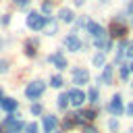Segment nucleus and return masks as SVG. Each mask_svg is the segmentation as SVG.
<instances>
[{
  "instance_id": "obj_11",
  "label": "nucleus",
  "mask_w": 133,
  "mask_h": 133,
  "mask_svg": "<svg viewBox=\"0 0 133 133\" xmlns=\"http://www.w3.org/2000/svg\"><path fill=\"white\" fill-rule=\"evenodd\" d=\"M2 108H4L6 112L17 110V100H15V98H4V100H2Z\"/></svg>"
},
{
  "instance_id": "obj_22",
  "label": "nucleus",
  "mask_w": 133,
  "mask_h": 133,
  "mask_svg": "<svg viewBox=\"0 0 133 133\" xmlns=\"http://www.w3.org/2000/svg\"><path fill=\"white\" fill-rule=\"evenodd\" d=\"M129 73H131V69H129V66H121V77H123V79H127V77H129Z\"/></svg>"
},
{
  "instance_id": "obj_17",
  "label": "nucleus",
  "mask_w": 133,
  "mask_h": 133,
  "mask_svg": "<svg viewBox=\"0 0 133 133\" xmlns=\"http://www.w3.org/2000/svg\"><path fill=\"white\" fill-rule=\"evenodd\" d=\"M102 81H106V83H110V81H112V66H106V69H104Z\"/></svg>"
},
{
  "instance_id": "obj_6",
  "label": "nucleus",
  "mask_w": 133,
  "mask_h": 133,
  "mask_svg": "<svg viewBox=\"0 0 133 133\" xmlns=\"http://www.w3.org/2000/svg\"><path fill=\"white\" fill-rule=\"evenodd\" d=\"M69 100H71L73 106H81L83 100H85V94H83L81 89H71V91H69Z\"/></svg>"
},
{
  "instance_id": "obj_20",
  "label": "nucleus",
  "mask_w": 133,
  "mask_h": 133,
  "mask_svg": "<svg viewBox=\"0 0 133 133\" xmlns=\"http://www.w3.org/2000/svg\"><path fill=\"white\" fill-rule=\"evenodd\" d=\"M81 116L87 118V121H91V118H96V112L94 110H85V112H81Z\"/></svg>"
},
{
  "instance_id": "obj_29",
  "label": "nucleus",
  "mask_w": 133,
  "mask_h": 133,
  "mask_svg": "<svg viewBox=\"0 0 133 133\" xmlns=\"http://www.w3.org/2000/svg\"><path fill=\"white\" fill-rule=\"evenodd\" d=\"M50 8H52V4L50 2H44V12H50Z\"/></svg>"
},
{
  "instance_id": "obj_30",
  "label": "nucleus",
  "mask_w": 133,
  "mask_h": 133,
  "mask_svg": "<svg viewBox=\"0 0 133 133\" xmlns=\"http://www.w3.org/2000/svg\"><path fill=\"white\" fill-rule=\"evenodd\" d=\"M127 114H129V116H133V102L127 106Z\"/></svg>"
},
{
  "instance_id": "obj_27",
  "label": "nucleus",
  "mask_w": 133,
  "mask_h": 133,
  "mask_svg": "<svg viewBox=\"0 0 133 133\" xmlns=\"http://www.w3.org/2000/svg\"><path fill=\"white\" fill-rule=\"evenodd\" d=\"M127 56H133V42L127 44Z\"/></svg>"
},
{
  "instance_id": "obj_15",
  "label": "nucleus",
  "mask_w": 133,
  "mask_h": 133,
  "mask_svg": "<svg viewBox=\"0 0 133 133\" xmlns=\"http://www.w3.org/2000/svg\"><path fill=\"white\" fill-rule=\"evenodd\" d=\"M25 54L27 56H35V42H27L25 44Z\"/></svg>"
},
{
  "instance_id": "obj_26",
  "label": "nucleus",
  "mask_w": 133,
  "mask_h": 133,
  "mask_svg": "<svg viewBox=\"0 0 133 133\" xmlns=\"http://www.w3.org/2000/svg\"><path fill=\"white\" fill-rule=\"evenodd\" d=\"M73 123H75L73 118H64V123H62V125H64V129H71V127H73Z\"/></svg>"
},
{
  "instance_id": "obj_21",
  "label": "nucleus",
  "mask_w": 133,
  "mask_h": 133,
  "mask_svg": "<svg viewBox=\"0 0 133 133\" xmlns=\"http://www.w3.org/2000/svg\"><path fill=\"white\" fill-rule=\"evenodd\" d=\"M25 131H27V133H37V125H35V123H29V125L25 127Z\"/></svg>"
},
{
  "instance_id": "obj_1",
  "label": "nucleus",
  "mask_w": 133,
  "mask_h": 133,
  "mask_svg": "<svg viewBox=\"0 0 133 133\" xmlns=\"http://www.w3.org/2000/svg\"><path fill=\"white\" fill-rule=\"evenodd\" d=\"M42 94H44V83H42V81H33V83H29V85L25 87V96L31 98V100L39 98Z\"/></svg>"
},
{
  "instance_id": "obj_32",
  "label": "nucleus",
  "mask_w": 133,
  "mask_h": 133,
  "mask_svg": "<svg viewBox=\"0 0 133 133\" xmlns=\"http://www.w3.org/2000/svg\"><path fill=\"white\" fill-rule=\"evenodd\" d=\"M129 69H131V71H133V64H131V66H129Z\"/></svg>"
},
{
  "instance_id": "obj_23",
  "label": "nucleus",
  "mask_w": 133,
  "mask_h": 133,
  "mask_svg": "<svg viewBox=\"0 0 133 133\" xmlns=\"http://www.w3.org/2000/svg\"><path fill=\"white\" fill-rule=\"evenodd\" d=\"M8 71V60H0V73H6Z\"/></svg>"
},
{
  "instance_id": "obj_7",
  "label": "nucleus",
  "mask_w": 133,
  "mask_h": 133,
  "mask_svg": "<svg viewBox=\"0 0 133 133\" xmlns=\"http://www.w3.org/2000/svg\"><path fill=\"white\" fill-rule=\"evenodd\" d=\"M42 125H44V133H54V129H56L58 121H56V116H44Z\"/></svg>"
},
{
  "instance_id": "obj_31",
  "label": "nucleus",
  "mask_w": 133,
  "mask_h": 133,
  "mask_svg": "<svg viewBox=\"0 0 133 133\" xmlns=\"http://www.w3.org/2000/svg\"><path fill=\"white\" fill-rule=\"evenodd\" d=\"M2 100H4V98H2V89H0V104H2Z\"/></svg>"
},
{
  "instance_id": "obj_3",
  "label": "nucleus",
  "mask_w": 133,
  "mask_h": 133,
  "mask_svg": "<svg viewBox=\"0 0 133 133\" xmlns=\"http://www.w3.org/2000/svg\"><path fill=\"white\" fill-rule=\"evenodd\" d=\"M87 31L91 33L94 42H96V39H104V37H106L104 27H100V25H98V23H94V21H89V23H87Z\"/></svg>"
},
{
  "instance_id": "obj_9",
  "label": "nucleus",
  "mask_w": 133,
  "mask_h": 133,
  "mask_svg": "<svg viewBox=\"0 0 133 133\" xmlns=\"http://www.w3.org/2000/svg\"><path fill=\"white\" fill-rule=\"evenodd\" d=\"M64 44H66V48H69L71 52L81 50V42H79V37H77V35H69V37L64 39Z\"/></svg>"
},
{
  "instance_id": "obj_18",
  "label": "nucleus",
  "mask_w": 133,
  "mask_h": 133,
  "mask_svg": "<svg viewBox=\"0 0 133 133\" xmlns=\"http://www.w3.org/2000/svg\"><path fill=\"white\" fill-rule=\"evenodd\" d=\"M50 85H52V87H62V85H64V83H62V77H60V75H54L52 81H50Z\"/></svg>"
},
{
  "instance_id": "obj_8",
  "label": "nucleus",
  "mask_w": 133,
  "mask_h": 133,
  "mask_svg": "<svg viewBox=\"0 0 133 133\" xmlns=\"http://www.w3.org/2000/svg\"><path fill=\"white\" fill-rule=\"evenodd\" d=\"M110 33H112L114 37H121L123 33H127V27H125V23H121V21H114V23L110 25Z\"/></svg>"
},
{
  "instance_id": "obj_19",
  "label": "nucleus",
  "mask_w": 133,
  "mask_h": 133,
  "mask_svg": "<svg viewBox=\"0 0 133 133\" xmlns=\"http://www.w3.org/2000/svg\"><path fill=\"white\" fill-rule=\"evenodd\" d=\"M87 100H89L91 104H94V102H98V89H94V87H91V89L87 91Z\"/></svg>"
},
{
  "instance_id": "obj_5",
  "label": "nucleus",
  "mask_w": 133,
  "mask_h": 133,
  "mask_svg": "<svg viewBox=\"0 0 133 133\" xmlns=\"http://www.w3.org/2000/svg\"><path fill=\"white\" fill-rule=\"evenodd\" d=\"M108 112H110V114H123V112H125V108H123V102H121V96H118V94L110 100V104H108Z\"/></svg>"
},
{
  "instance_id": "obj_2",
  "label": "nucleus",
  "mask_w": 133,
  "mask_h": 133,
  "mask_svg": "<svg viewBox=\"0 0 133 133\" xmlns=\"http://www.w3.org/2000/svg\"><path fill=\"white\" fill-rule=\"evenodd\" d=\"M27 25L31 29H42L46 25V17H42L39 12H29L27 15Z\"/></svg>"
},
{
  "instance_id": "obj_16",
  "label": "nucleus",
  "mask_w": 133,
  "mask_h": 133,
  "mask_svg": "<svg viewBox=\"0 0 133 133\" xmlns=\"http://www.w3.org/2000/svg\"><path fill=\"white\" fill-rule=\"evenodd\" d=\"M91 62H94V66H104V54L98 52V54L91 58Z\"/></svg>"
},
{
  "instance_id": "obj_13",
  "label": "nucleus",
  "mask_w": 133,
  "mask_h": 133,
  "mask_svg": "<svg viewBox=\"0 0 133 133\" xmlns=\"http://www.w3.org/2000/svg\"><path fill=\"white\" fill-rule=\"evenodd\" d=\"M58 17H60L64 23H71V21H73V12H71L69 8H60V10H58Z\"/></svg>"
},
{
  "instance_id": "obj_4",
  "label": "nucleus",
  "mask_w": 133,
  "mask_h": 133,
  "mask_svg": "<svg viewBox=\"0 0 133 133\" xmlns=\"http://www.w3.org/2000/svg\"><path fill=\"white\" fill-rule=\"evenodd\" d=\"M87 81H89V73H87V69H75V71H73V83L83 85V83H87Z\"/></svg>"
},
{
  "instance_id": "obj_12",
  "label": "nucleus",
  "mask_w": 133,
  "mask_h": 133,
  "mask_svg": "<svg viewBox=\"0 0 133 133\" xmlns=\"http://www.w3.org/2000/svg\"><path fill=\"white\" fill-rule=\"evenodd\" d=\"M6 129H8V133H21V131L25 129V125H23L21 121H15V123L6 125Z\"/></svg>"
},
{
  "instance_id": "obj_25",
  "label": "nucleus",
  "mask_w": 133,
  "mask_h": 133,
  "mask_svg": "<svg viewBox=\"0 0 133 133\" xmlns=\"http://www.w3.org/2000/svg\"><path fill=\"white\" fill-rule=\"evenodd\" d=\"M15 4H17L19 8H25V6L29 4V0H15Z\"/></svg>"
},
{
  "instance_id": "obj_10",
  "label": "nucleus",
  "mask_w": 133,
  "mask_h": 133,
  "mask_svg": "<svg viewBox=\"0 0 133 133\" xmlns=\"http://www.w3.org/2000/svg\"><path fill=\"white\" fill-rule=\"evenodd\" d=\"M50 60H52L60 71H62V69H66V58H64L62 54H58V52H56V54H52V56H50Z\"/></svg>"
},
{
  "instance_id": "obj_28",
  "label": "nucleus",
  "mask_w": 133,
  "mask_h": 133,
  "mask_svg": "<svg viewBox=\"0 0 133 133\" xmlns=\"http://www.w3.org/2000/svg\"><path fill=\"white\" fill-rule=\"evenodd\" d=\"M83 133H98V131H96L94 127H89V125H87V127H83Z\"/></svg>"
},
{
  "instance_id": "obj_24",
  "label": "nucleus",
  "mask_w": 133,
  "mask_h": 133,
  "mask_svg": "<svg viewBox=\"0 0 133 133\" xmlns=\"http://www.w3.org/2000/svg\"><path fill=\"white\" fill-rule=\"evenodd\" d=\"M31 112H33V114H42V106H39V104H33V106H31Z\"/></svg>"
},
{
  "instance_id": "obj_14",
  "label": "nucleus",
  "mask_w": 133,
  "mask_h": 133,
  "mask_svg": "<svg viewBox=\"0 0 133 133\" xmlns=\"http://www.w3.org/2000/svg\"><path fill=\"white\" fill-rule=\"evenodd\" d=\"M69 102H71V100H69V94H62V96L58 98V102H56V104H58V108H60V110H64V108L69 106Z\"/></svg>"
}]
</instances>
